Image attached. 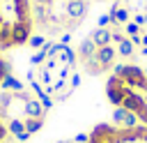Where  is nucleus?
<instances>
[{"label":"nucleus","mask_w":147,"mask_h":143,"mask_svg":"<svg viewBox=\"0 0 147 143\" xmlns=\"http://www.w3.org/2000/svg\"><path fill=\"white\" fill-rule=\"evenodd\" d=\"M106 97L115 108L126 111L147 127V67L117 62L106 81Z\"/></svg>","instance_id":"f257e3e1"},{"label":"nucleus","mask_w":147,"mask_h":143,"mask_svg":"<svg viewBox=\"0 0 147 143\" xmlns=\"http://www.w3.org/2000/svg\"><path fill=\"white\" fill-rule=\"evenodd\" d=\"M0 118L5 120L9 134L16 141H28L46 122V106L39 97L23 90H2L0 92Z\"/></svg>","instance_id":"f03ea898"},{"label":"nucleus","mask_w":147,"mask_h":143,"mask_svg":"<svg viewBox=\"0 0 147 143\" xmlns=\"http://www.w3.org/2000/svg\"><path fill=\"white\" fill-rule=\"evenodd\" d=\"M32 28V0H0V51L28 44Z\"/></svg>","instance_id":"7ed1b4c3"},{"label":"nucleus","mask_w":147,"mask_h":143,"mask_svg":"<svg viewBox=\"0 0 147 143\" xmlns=\"http://www.w3.org/2000/svg\"><path fill=\"white\" fill-rule=\"evenodd\" d=\"M87 143H147V127H122L113 122H99L87 131Z\"/></svg>","instance_id":"20e7f679"},{"label":"nucleus","mask_w":147,"mask_h":143,"mask_svg":"<svg viewBox=\"0 0 147 143\" xmlns=\"http://www.w3.org/2000/svg\"><path fill=\"white\" fill-rule=\"evenodd\" d=\"M90 39H92L96 46H108V44H113V32H110L108 28H96V30L90 35Z\"/></svg>","instance_id":"39448f33"},{"label":"nucleus","mask_w":147,"mask_h":143,"mask_svg":"<svg viewBox=\"0 0 147 143\" xmlns=\"http://www.w3.org/2000/svg\"><path fill=\"white\" fill-rule=\"evenodd\" d=\"M117 53H119V55H124V58L133 55V42H131V37H126L124 42H119V44H117Z\"/></svg>","instance_id":"423d86ee"},{"label":"nucleus","mask_w":147,"mask_h":143,"mask_svg":"<svg viewBox=\"0 0 147 143\" xmlns=\"http://www.w3.org/2000/svg\"><path fill=\"white\" fill-rule=\"evenodd\" d=\"M0 90H23V83L14 76H7L2 83H0Z\"/></svg>","instance_id":"0eeeda50"},{"label":"nucleus","mask_w":147,"mask_h":143,"mask_svg":"<svg viewBox=\"0 0 147 143\" xmlns=\"http://www.w3.org/2000/svg\"><path fill=\"white\" fill-rule=\"evenodd\" d=\"M7 76H11V62H7V60L0 55V83H2Z\"/></svg>","instance_id":"6e6552de"},{"label":"nucleus","mask_w":147,"mask_h":143,"mask_svg":"<svg viewBox=\"0 0 147 143\" xmlns=\"http://www.w3.org/2000/svg\"><path fill=\"white\" fill-rule=\"evenodd\" d=\"M44 44H46L44 35H32V37H30V42H28V46H32V48H41Z\"/></svg>","instance_id":"1a4fd4ad"},{"label":"nucleus","mask_w":147,"mask_h":143,"mask_svg":"<svg viewBox=\"0 0 147 143\" xmlns=\"http://www.w3.org/2000/svg\"><path fill=\"white\" fill-rule=\"evenodd\" d=\"M55 143H87V134H78V136H74V138H60V141H55Z\"/></svg>","instance_id":"9d476101"},{"label":"nucleus","mask_w":147,"mask_h":143,"mask_svg":"<svg viewBox=\"0 0 147 143\" xmlns=\"http://www.w3.org/2000/svg\"><path fill=\"white\" fill-rule=\"evenodd\" d=\"M11 134H9V129H7V125H5V120L0 118V143H5L7 138H9Z\"/></svg>","instance_id":"9b49d317"},{"label":"nucleus","mask_w":147,"mask_h":143,"mask_svg":"<svg viewBox=\"0 0 147 143\" xmlns=\"http://www.w3.org/2000/svg\"><path fill=\"white\" fill-rule=\"evenodd\" d=\"M138 28H140L138 23H126V25H124V30H126V35H131V37H133V35H138Z\"/></svg>","instance_id":"f8f14e48"},{"label":"nucleus","mask_w":147,"mask_h":143,"mask_svg":"<svg viewBox=\"0 0 147 143\" xmlns=\"http://www.w3.org/2000/svg\"><path fill=\"white\" fill-rule=\"evenodd\" d=\"M5 143H23V141H16V138H14V136H9V138H7V141H5Z\"/></svg>","instance_id":"ddd939ff"},{"label":"nucleus","mask_w":147,"mask_h":143,"mask_svg":"<svg viewBox=\"0 0 147 143\" xmlns=\"http://www.w3.org/2000/svg\"><path fill=\"white\" fill-rule=\"evenodd\" d=\"M142 44H145V46H147V35H142Z\"/></svg>","instance_id":"4468645a"},{"label":"nucleus","mask_w":147,"mask_h":143,"mask_svg":"<svg viewBox=\"0 0 147 143\" xmlns=\"http://www.w3.org/2000/svg\"><path fill=\"white\" fill-rule=\"evenodd\" d=\"M142 55H147V46H145V48H142Z\"/></svg>","instance_id":"2eb2a0df"}]
</instances>
